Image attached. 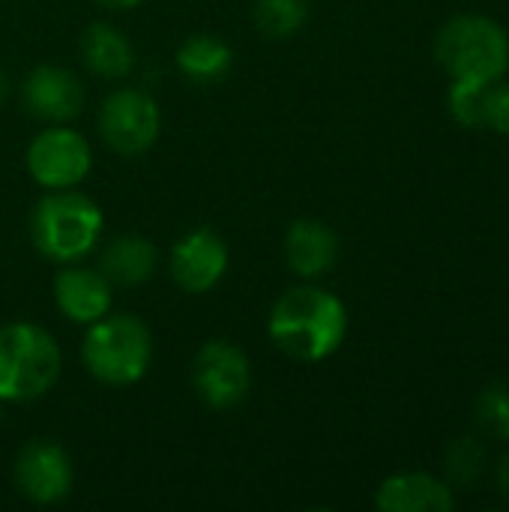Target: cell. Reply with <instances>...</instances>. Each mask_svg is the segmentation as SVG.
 Instances as JSON below:
<instances>
[{"label": "cell", "mask_w": 509, "mask_h": 512, "mask_svg": "<svg viewBox=\"0 0 509 512\" xmlns=\"http://www.w3.org/2000/svg\"><path fill=\"white\" fill-rule=\"evenodd\" d=\"M273 345L300 363H321L333 357L348 333V312L342 300L318 285H297L285 291L267 321Z\"/></svg>", "instance_id": "6da1fadb"}, {"label": "cell", "mask_w": 509, "mask_h": 512, "mask_svg": "<svg viewBox=\"0 0 509 512\" xmlns=\"http://www.w3.org/2000/svg\"><path fill=\"white\" fill-rule=\"evenodd\" d=\"M102 210L75 189H54L36 201L30 213V240L36 252L54 264L87 258L102 237Z\"/></svg>", "instance_id": "7a4b0ae2"}, {"label": "cell", "mask_w": 509, "mask_h": 512, "mask_svg": "<svg viewBox=\"0 0 509 512\" xmlns=\"http://www.w3.org/2000/svg\"><path fill=\"white\" fill-rule=\"evenodd\" d=\"M63 357L54 336L30 321L0 327V402L24 405L42 399L60 378Z\"/></svg>", "instance_id": "3957f363"}, {"label": "cell", "mask_w": 509, "mask_h": 512, "mask_svg": "<svg viewBox=\"0 0 509 512\" xmlns=\"http://www.w3.org/2000/svg\"><path fill=\"white\" fill-rule=\"evenodd\" d=\"M81 360L90 378L108 387L138 384L153 360V336L132 312H117L93 321L81 342Z\"/></svg>", "instance_id": "277c9868"}, {"label": "cell", "mask_w": 509, "mask_h": 512, "mask_svg": "<svg viewBox=\"0 0 509 512\" xmlns=\"http://www.w3.org/2000/svg\"><path fill=\"white\" fill-rule=\"evenodd\" d=\"M435 57L453 81L492 84L509 69V36L486 15H453L435 36Z\"/></svg>", "instance_id": "5b68a950"}, {"label": "cell", "mask_w": 509, "mask_h": 512, "mask_svg": "<svg viewBox=\"0 0 509 512\" xmlns=\"http://www.w3.org/2000/svg\"><path fill=\"white\" fill-rule=\"evenodd\" d=\"M24 162L42 189H75L93 168V150L81 132L54 123L30 141Z\"/></svg>", "instance_id": "8992f818"}, {"label": "cell", "mask_w": 509, "mask_h": 512, "mask_svg": "<svg viewBox=\"0 0 509 512\" xmlns=\"http://www.w3.org/2000/svg\"><path fill=\"white\" fill-rule=\"evenodd\" d=\"M162 129V114L153 96L144 90H114L99 108V132L105 144L120 156L147 153Z\"/></svg>", "instance_id": "52a82bcc"}, {"label": "cell", "mask_w": 509, "mask_h": 512, "mask_svg": "<svg viewBox=\"0 0 509 512\" xmlns=\"http://www.w3.org/2000/svg\"><path fill=\"white\" fill-rule=\"evenodd\" d=\"M192 384L204 405L216 411L237 408L252 387V366L249 357L225 339L204 342L192 360Z\"/></svg>", "instance_id": "ba28073f"}, {"label": "cell", "mask_w": 509, "mask_h": 512, "mask_svg": "<svg viewBox=\"0 0 509 512\" xmlns=\"http://www.w3.org/2000/svg\"><path fill=\"white\" fill-rule=\"evenodd\" d=\"M72 483H75L72 459L54 441H45V438L30 441L15 459V486L27 501L39 507L66 501L72 492Z\"/></svg>", "instance_id": "9c48e42d"}, {"label": "cell", "mask_w": 509, "mask_h": 512, "mask_svg": "<svg viewBox=\"0 0 509 512\" xmlns=\"http://www.w3.org/2000/svg\"><path fill=\"white\" fill-rule=\"evenodd\" d=\"M228 246L213 228L183 234L171 249V276L189 294L213 291L228 273Z\"/></svg>", "instance_id": "30bf717a"}, {"label": "cell", "mask_w": 509, "mask_h": 512, "mask_svg": "<svg viewBox=\"0 0 509 512\" xmlns=\"http://www.w3.org/2000/svg\"><path fill=\"white\" fill-rule=\"evenodd\" d=\"M24 111L45 123H66L81 114L84 108V87L81 81L63 66H36L21 84Z\"/></svg>", "instance_id": "8fae6325"}, {"label": "cell", "mask_w": 509, "mask_h": 512, "mask_svg": "<svg viewBox=\"0 0 509 512\" xmlns=\"http://www.w3.org/2000/svg\"><path fill=\"white\" fill-rule=\"evenodd\" d=\"M54 303L66 321L90 327L111 312V282L99 270L63 267L54 279Z\"/></svg>", "instance_id": "7c38bea8"}, {"label": "cell", "mask_w": 509, "mask_h": 512, "mask_svg": "<svg viewBox=\"0 0 509 512\" xmlns=\"http://www.w3.org/2000/svg\"><path fill=\"white\" fill-rule=\"evenodd\" d=\"M375 507L384 512H450L456 507L453 489L423 471L387 477L375 492Z\"/></svg>", "instance_id": "4fadbf2b"}, {"label": "cell", "mask_w": 509, "mask_h": 512, "mask_svg": "<svg viewBox=\"0 0 509 512\" xmlns=\"http://www.w3.org/2000/svg\"><path fill=\"white\" fill-rule=\"evenodd\" d=\"M339 258V237L327 222L297 219L285 231V264L300 279L324 276Z\"/></svg>", "instance_id": "5bb4252c"}, {"label": "cell", "mask_w": 509, "mask_h": 512, "mask_svg": "<svg viewBox=\"0 0 509 512\" xmlns=\"http://www.w3.org/2000/svg\"><path fill=\"white\" fill-rule=\"evenodd\" d=\"M156 264H159V249L147 237L126 234V237H117V240H111L105 246L99 273L111 285L138 288V285H144V282L153 279Z\"/></svg>", "instance_id": "9a60e30c"}, {"label": "cell", "mask_w": 509, "mask_h": 512, "mask_svg": "<svg viewBox=\"0 0 509 512\" xmlns=\"http://www.w3.org/2000/svg\"><path fill=\"white\" fill-rule=\"evenodd\" d=\"M81 60L93 75L105 81H117L132 72L135 51H132V42L114 24L96 21L81 36Z\"/></svg>", "instance_id": "2e32d148"}, {"label": "cell", "mask_w": 509, "mask_h": 512, "mask_svg": "<svg viewBox=\"0 0 509 512\" xmlns=\"http://www.w3.org/2000/svg\"><path fill=\"white\" fill-rule=\"evenodd\" d=\"M234 63V54L231 48L216 39V36H207V33H198V36H189L180 48H177V69L195 81V84H216L228 75Z\"/></svg>", "instance_id": "e0dca14e"}, {"label": "cell", "mask_w": 509, "mask_h": 512, "mask_svg": "<svg viewBox=\"0 0 509 512\" xmlns=\"http://www.w3.org/2000/svg\"><path fill=\"white\" fill-rule=\"evenodd\" d=\"M252 18L267 39H288L306 24L309 0H255Z\"/></svg>", "instance_id": "ac0fdd59"}, {"label": "cell", "mask_w": 509, "mask_h": 512, "mask_svg": "<svg viewBox=\"0 0 509 512\" xmlns=\"http://www.w3.org/2000/svg\"><path fill=\"white\" fill-rule=\"evenodd\" d=\"M444 471L456 486L477 483L486 471V447L477 438H456L444 453Z\"/></svg>", "instance_id": "d6986e66"}, {"label": "cell", "mask_w": 509, "mask_h": 512, "mask_svg": "<svg viewBox=\"0 0 509 512\" xmlns=\"http://www.w3.org/2000/svg\"><path fill=\"white\" fill-rule=\"evenodd\" d=\"M477 426L495 438L509 441V387L501 381H492L477 396Z\"/></svg>", "instance_id": "ffe728a7"}, {"label": "cell", "mask_w": 509, "mask_h": 512, "mask_svg": "<svg viewBox=\"0 0 509 512\" xmlns=\"http://www.w3.org/2000/svg\"><path fill=\"white\" fill-rule=\"evenodd\" d=\"M480 126L509 135V84H501V81L486 84L483 105H480Z\"/></svg>", "instance_id": "44dd1931"}, {"label": "cell", "mask_w": 509, "mask_h": 512, "mask_svg": "<svg viewBox=\"0 0 509 512\" xmlns=\"http://www.w3.org/2000/svg\"><path fill=\"white\" fill-rule=\"evenodd\" d=\"M483 90H486V84L453 81V87H450V111H453V117H456L459 123H465V126H480Z\"/></svg>", "instance_id": "7402d4cb"}, {"label": "cell", "mask_w": 509, "mask_h": 512, "mask_svg": "<svg viewBox=\"0 0 509 512\" xmlns=\"http://www.w3.org/2000/svg\"><path fill=\"white\" fill-rule=\"evenodd\" d=\"M495 480H498V492L509 498V453L507 456H501V462H498V468H495Z\"/></svg>", "instance_id": "603a6c76"}, {"label": "cell", "mask_w": 509, "mask_h": 512, "mask_svg": "<svg viewBox=\"0 0 509 512\" xmlns=\"http://www.w3.org/2000/svg\"><path fill=\"white\" fill-rule=\"evenodd\" d=\"M99 6H105V9H117V12H126V9H135V6H141L144 0H96Z\"/></svg>", "instance_id": "cb8c5ba5"}, {"label": "cell", "mask_w": 509, "mask_h": 512, "mask_svg": "<svg viewBox=\"0 0 509 512\" xmlns=\"http://www.w3.org/2000/svg\"><path fill=\"white\" fill-rule=\"evenodd\" d=\"M6 96V75H3V69H0V99Z\"/></svg>", "instance_id": "d4e9b609"}, {"label": "cell", "mask_w": 509, "mask_h": 512, "mask_svg": "<svg viewBox=\"0 0 509 512\" xmlns=\"http://www.w3.org/2000/svg\"><path fill=\"white\" fill-rule=\"evenodd\" d=\"M0 411H3V402H0Z\"/></svg>", "instance_id": "484cf974"}]
</instances>
